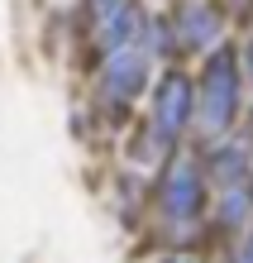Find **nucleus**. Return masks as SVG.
Here are the masks:
<instances>
[{
  "label": "nucleus",
  "mask_w": 253,
  "mask_h": 263,
  "mask_svg": "<svg viewBox=\"0 0 253 263\" xmlns=\"http://www.w3.org/2000/svg\"><path fill=\"white\" fill-rule=\"evenodd\" d=\"M229 115H234V63L220 53L210 63V72H205V125L225 129Z\"/></svg>",
  "instance_id": "f257e3e1"
},
{
  "label": "nucleus",
  "mask_w": 253,
  "mask_h": 263,
  "mask_svg": "<svg viewBox=\"0 0 253 263\" xmlns=\"http://www.w3.org/2000/svg\"><path fill=\"white\" fill-rule=\"evenodd\" d=\"M158 120H163V129H182V120H186V82L182 77L163 82V110H158Z\"/></svg>",
  "instance_id": "f03ea898"
},
{
  "label": "nucleus",
  "mask_w": 253,
  "mask_h": 263,
  "mask_svg": "<svg viewBox=\"0 0 253 263\" xmlns=\"http://www.w3.org/2000/svg\"><path fill=\"white\" fill-rule=\"evenodd\" d=\"M167 206L172 211H196V182H191V173H186V167H182V173H172V187H167Z\"/></svg>",
  "instance_id": "7ed1b4c3"
},
{
  "label": "nucleus",
  "mask_w": 253,
  "mask_h": 263,
  "mask_svg": "<svg viewBox=\"0 0 253 263\" xmlns=\"http://www.w3.org/2000/svg\"><path fill=\"white\" fill-rule=\"evenodd\" d=\"M248 63H253V43H248Z\"/></svg>",
  "instance_id": "20e7f679"
},
{
  "label": "nucleus",
  "mask_w": 253,
  "mask_h": 263,
  "mask_svg": "<svg viewBox=\"0 0 253 263\" xmlns=\"http://www.w3.org/2000/svg\"><path fill=\"white\" fill-rule=\"evenodd\" d=\"M248 263H253V244H248Z\"/></svg>",
  "instance_id": "39448f33"
}]
</instances>
